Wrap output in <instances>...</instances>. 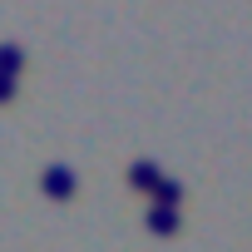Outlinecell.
Listing matches in <instances>:
<instances>
[{
  "label": "cell",
  "instance_id": "cell-1",
  "mask_svg": "<svg viewBox=\"0 0 252 252\" xmlns=\"http://www.w3.org/2000/svg\"><path fill=\"white\" fill-rule=\"evenodd\" d=\"M45 193H50V198H69V193H74V173L60 168V163H50V168H45Z\"/></svg>",
  "mask_w": 252,
  "mask_h": 252
},
{
  "label": "cell",
  "instance_id": "cell-2",
  "mask_svg": "<svg viewBox=\"0 0 252 252\" xmlns=\"http://www.w3.org/2000/svg\"><path fill=\"white\" fill-rule=\"evenodd\" d=\"M129 178H134L139 188H158V183H163V178H158V163H149V158H139V163L129 168Z\"/></svg>",
  "mask_w": 252,
  "mask_h": 252
},
{
  "label": "cell",
  "instance_id": "cell-5",
  "mask_svg": "<svg viewBox=\"0 0 252 252\" xmlns=\"http://www.w3.org/2000/svg\"><path fill=\"white\" fill-rule=\"evenodd\" d=\"M154 193H158V203H163V208H173V203H178V198H183V188H178V183H173V178H163V183H158V188H154Z\"/></svg>",
  "mask_w": 252,
  "mask_h": 252
},
{
  "label": "cell",
  "instance_id": "cell-4",
  "mask_svg": "<svg viewBox=\"0 0 252 252\" xmlns=\"http://www.w3.org/2000/svg\"><path fill=\"white\" fill-rule=\"evenodd\" d=\"M149 222H154V232H173V227H178V213H173V208H163V203H158V208H154V213H149Z\"/></svg>",
  "mask_w": 252,
  "mask_h": 252
},
{
  "label": "cell",
  "instance_id": "cell-6",
  "mask_svg": "<svg viewBox=\"0 0 252 252\" xmlns=\"http://www.w3.org/2000/svg\"><path fill=\"white\" fill-rule=\"evenodd\" d=\"M10 94H15V74H0V104H5Z\"/></svg>",
  "mask_w": 252,
  "mask_h": 252
},
{
  "label": "cell",
  "instance_id": "cell-3",
  "mask_svg": "<svg viewBox=\"0 0 252 252\" xmlns=\"http://www.w3.org/2000/svg\"><path fill=\"white\" fill-rule=\"evenodd\" d=\"M25 69V50L20 45H0V74H20Z\"/></svg>",
  "mask_w": 252,
  "mask_h": 252
}]
</instances>
